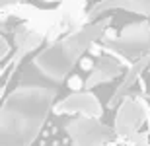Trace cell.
Returning a JSON list of instances; mask_svg holds the SVG:
<instances>
[{"instance_id": "obj_1", "label": "cell", "mask_w": 150, "mask_h": 146, "mask_svg": "<svg viewBox=\"0 0 150 146\" xmlns=\"http://www.w3.org/2000/svg\"><path fill=\"white\" fill-rule=\"evenodd\" d=\"M57 90L20 86L0 103V146H33L49 123Z\"/></svg>"}, {"instance_id": "obj_2", "label": "cell", "mask_w": 150, "mask_h": 146, "mask_svg": "<svg viewBox=\"0 0 150 146\" xmlns=\"http://www.w3.org/2000/svg\"><path fill=\"white\" fill-rule=\"evenodd\" d=\"M107 20L103 22H90L80 29L64 35L57 41H51L47 47L39 51L33 59V64L43 76L53 82H62L72 72L86 51L96 45V41L105 33Z\"/></svg>"}, {"instance_id": "obj_3", "label": "cell", "mask_w": 150, "mask_h": 146, "mask_svg": "<svg viewBox=\"0 0 150 146\" xmlns=\"http://www.w3.org/2000/svg\"><path fill=\"white\" fill-rule=\"evenodd\" d=\"M64 133L72 146H101L115 135L113 127H105L100 119L94 117H68Z\"/></svg>"}, {"instance_id": "obj_4", "label": "cell", "mask_w": 150, "mask_h": 146, "mask_svg": "<svg viewBox=\"0 0 150 146\" xmlns=\"http://www.w3.org/2000/svg\"><path fill=\"white\" fill-rule=\"evenodd\" d=\"M150 41V29L146 23H134V25H127L121 33L113 37V39H103L101 49L107 51L109 55L123 59V56H133L140 55L142 51L148 47Z\"/></svg>"}, {"instance_id": "obj_5", "label": "cell", "mask_w": 150, "mask_h": 146, "mask_svg": "<svg viewBox=\"0 0 150 146\" xmlns=\"http://www.w3.org/2000/svg\"><path fill=\"white\" fill-rule=\"evenodd\" d=\"M53 115L59 117H94L101 119L103 109H101L100 99L90 90L72 92L70 96L62 97L61 101H55L53 105Z\"/></svg>"}, {"instance_id": "obj_6", "label": "cell", "mask_w": 150, "mask_h": 146, "mask_svg": "<svg viewBox=\"0 0 150 146\" xmlns=\"http://www.w3.org/2000/svg\"><path fill=\"white\" fill-rule=\"evenodd\" d=\"M121 72V64H119V59L113 55H101L96 59L94 66L90 68V74L86 82L82 84V90H92L100 84H105V82H111L115 76H119Z\"/></svg>"}, {"instance_id": "obj_7", "label": "cell", "mask_w": 150, "mask_h": 146, "mask_svg": "<svg viewBox=\"0 0 150 146\" xmlns=\"http://www.w3.org/2000/svg\"><path fill=\"white\" fill-rule=\"evenodd\" d=\"M113 8H127V10H134L139 14H148L150 16V0H101V2H96L92 8H88L86 22L88 23L94 22L100 14L109 12Z\"/></svg>"}, {"instance_id": "obj_8", "label": "cell", "mask_w": 150, "mask_h": 146, "mask_svg": "<svg viewBox=\"0 0 150 146\" xmlns=\"http://www.w3.org/2000/svg\"><path fill=\"white\" fill-rule=\"evenodd\" d=\"M25 0H0V22L2 20H8V18H14L18 6L23 4Z\"/></svg>"}, {"instance_id": "obj_9", "label": "cell", "mask_w": 150, "mask_h": 146, "mask_svg": "<svg viewBox=\"0 0 150 146\" xmlns=\"http://www.w3.org/2000/svg\"><path fill=\"white\" fill-rule=\"evenodd\" d=\"M101 146H140L139 142L134 140V138H131V136H127V135H113L111 138H107L105 142Z\"/></svg>"}, {"instance_id": "obj_10", "label": "cell", "mask_w": 150, "mask_h": 146, "mask_svg": "<svg viewBox=\"0 0 150 146\" xmlns=\"http://www.w3.org/2000/svg\"><path fill=\"white\" fill-rule=\"evenodd\" d=\"M10 51H12L10 41L4 37V33H2V28H0V62H2V59H4L6 55H10Z\"/></svg>"}, {"instance_id": "obj_11", "label": "cell", "mask_w": 150, "mask_h": 146, "mask_svg": "<svg viewBox=\"0 0 150 146\" xmlns=\"http://www.w3.org/2000/svg\"><path fill=\"white\" fill-rule=\"evenodd\" d=\"M47 2H64V0H47Z\"/></svg>"}]
</instances>
